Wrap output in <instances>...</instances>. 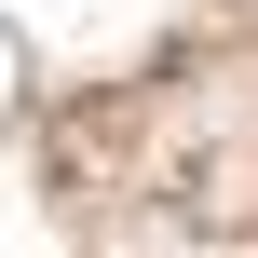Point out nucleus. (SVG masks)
Masks as SVG:
<instances>
[{"label": "nucleus", "instance_id": "nucleus-1", "mask_svg": "<svg viewBox=\"0 0 258 258\" xmlns=\"http://www.w3.org/2000/svg\"><path fill=\"white\" fill-rule=\"evenodd\" d=\"M0 95H14V41H0Z\"/></svg>", "mask_w": 258, "mask_h": 258}]
</instances>
